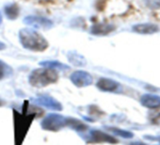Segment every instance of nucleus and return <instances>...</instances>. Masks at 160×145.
<instances>
[{
	"label": "nucleus",
	"instance_id": "nucleus-1",
	"mask_svg": "<svg viewBox=\"0 0 160 145\" xmlns=\"http://www.w3.org/2000/svg\"><path fill=\"white\" fill-rule=\"evenodd\" d=\"M19 111L15 108L12 109L13 119V132H14V145H22L28 132L36 118L43 115L44 111L34 104L25 101Z\"/></svg>",
	"mask_w": 160,
	"mask_h": 145
},
{
	"label": "nucleus",
	"instance_id": "nucleus-2",
	"mask_svg": "<svg viewBox=\"0 0 160 145\" xmlns=\"http://www.w3.org/2000/svg\"><path fill=\"white\" fill-rule=\"evenodd\" d=\"M19 39L23 47L30 51L42 52L48 47L47 40L31 28L21 29L19 32Z\"/></svg>",
	"mask_w": 160,
	"mask_h": 145
},
{
	"label": "nucleus",
	"instance_id": "nucleus-3",
	"mask_svg": "<svg viewBox=\"0 0 160 145\" xmlns=\"http://www.w3.org/2000/svg\"><path fill=\"white\" fill-rule=\"evenodd\" d=\"M58 80V74L56 70L42 67L33 70L28 77V82L32 87L44 88Z\"/></svg>",
	"mask_w": 160,
	"mask_h": 145
},
{
	"label": "nucleus",
	"instance_id": "nucleus-4",
	"mask_svg": "<svg viewBox=\"0 0 160 145\" xmlns=\"http://www.w3.org/2000/svg\"><path fill=\"white\" fill-rule=\"evenodd\" d=\"M67 124L68 117L57 113H50L46 115L41 122L42 128L50 132H58L64 127H67Z\"/></svg>",
	"mask_w": 160,
	"mask_h": 145
},
{
	"label": "nucleus",
	"instance_id": "nucleus-5",
	"mask_svg": "<svg viewBox=\"0 0 160 145\" xmlns=\"http://www.w3.org/2000/svg\"><path fill=\"white\" fill-rule=\"evenodd\" d=\"M79 136L87 143H118V140L114 137L97 129H92L89 133H87V131L84 133H80Z\"/></svg>",
	"mask_w": 160,
	"mask_h": 145
},
{
	"label": "nucleus",
	"instance_id": "nucleus-6",
	"mask_svg": "<svg viewBox=\"0 0 160 145\" xmlns=\"http://www.w3.org/2000/svg\"><path fill=\"white\" fill-rule=\"evenodd\" d=\"M31 102L32 104L36 106H41V107H43L45 108H48L54 111H60L63 108L62 105L57 99L47 94L38 95L37 97L32 98Z\"/></svg>",
	"mask_w": 160,
	"mask_h": 145
},
{
	"label": "nucleus",
	"instance_id": "nucleus-7",
	"mask_svg": "<svg viewBox=\"0 0 160 145\" xmlns=\"http://www.w3.org/2000/svg\"><path fill=\"white\" fill-rule=\"evenodd\" d=\"M72 83L77 88H85L92 84V77L85 71H75L70 77Z\"/></svg>",
	"mask_w": 160,
	"mask_h": 145
},
{
	"label": "nucleus",
	"instance_id": "nucleus-8",
	"mask_svg": "<svg viewBox=\"0 0 160 145\" xmlns=\"http://www.w3.org/2000/svg\"><path fill=\"white\" fill-rule=\"evenodd\" d=\"M24 23L34 28H42V29H49L54 25L50 19H47L42 16H36V15L27 16L24 19Z\"/></svg>",
	"mask_w": 160,
	"mask_h": 145
},
{
	"label": "nucleus",
	"instance_id": "nucleus-9",
	"mask_svg": "<svg viewBox=\"0 0 160 145\" xmlns=\"http://www.w3.org/2000/svg\"><path fill=\"white\" fill-rule=\"evenodd\" d=\"M115 29L114 26L110 24H106V23H100L96 24L92 27L91 28V33L95 35V36H105L109 34Z\"/></svg>",
	"mask_w": 160,
	"mask_h": 145
},
{
	"label": "nucleus",
	"instance_id": "nucleus-10",
	"mask_svg": "<svg viewBox=\"0 0 160 145\" xmlns=\"http://www.w3.org/2000/svg\"><path fill=\"white\" fill-rule=\"evenodd\" d=\"M96 87L103 92H115L119 88V84L112 79L103 78L97 81Z\"/></svg>",
	"mask_w": 160,
	"mask_h": 145
},
{
	"label": "nucleus",
	"instance_id": "nucleus-11",
	"mask_svg": "<svg viewBox=\"0 0 160 145\" xmlns=\"http://www.w3.org/2000/svg\"><path fill=\"white\" fill-rule=\"evenodd\" d=\"M67 127H70L71 129L78 132V134L80 133H84L88 130L89 126L87 123L83 122L82 121H80L78 119L72 118V117H68V124Z\"/></svg>",
	"mask_w": 160,
	"mask_h": 145
},
{
	"label": "nucleus",
	"instance_id": "nucleus-12",
	"mask_svg": "<svg viewBox=\"0 0 160 145\" xmlns=\"http://www.w3.org/2000/svg\"><path fill=\"white\" fill-rule=\"evenodd\" d=\"M133 30L140 34H152L158 31V28L152 24H138L133 27Z\"/></svg>",
	"mask_w": 160,
	"mask_h": 145
},
{
	"label": "nucleus",
	"instance_id": "nucleus-13",
	"mask_svg": "<svg viewBox=\"0 0 160 145\" xmlns=\"http://www.w3.org/2000/svg\"><path fill=\"white\" fill-rule=\"evenodd\" d=\"M40 65L56 70V71H61V72L70 70V67L68 65H65L64 63H61L57 60H44V61L40 62Z\"/></svg>",
	"mask_w": 160,
	"mask_h": 145
},
{
	"label": "nucleus",
	"instance_id": "nucleus-14",
	"mask_svg": "<svg viewBox=\"0 0 160 145\" xmlns=\"http://www.w3.org/2000/svg\"><path fill=\"white\" fill-rule=\"evenodd\" d=\"M5 11V14L6 16L11 19V20H14L18 17L19 15V7L16 4H10L7 5L4 9Z\"/></svg>",
	"mask_w": 160,
	"mask_h": 145
},
{
	"label": "nucleus",
	"instance_id": "nucleus-15",
	"mask_svg": "<svg viewBox=\"0 0 160 145\" xmlns=\"http://www.w3.org/2000/svg\"><path fill=\"white\" fill-rule=\"evenodd\" d=\"M68 57H69L70 62L74 64L75 66H85V64H86L85 58L82 56H80L77 53H75V52H71L68 55Z\"/></svg>",
	"mask_w": 160,
	"mask_h": 145
},
{
	"label": "nucleus",
	"instance_id": "nucleus-16",
	"mask_svg": "<svg viewBox=\"0 0 160 145\" xmlns=\"http://www.w3.org/2000/svg\"><path fill=\"white\" fill-rule=\"evenodd\" d=\"M12 74V69L4 61L0 60V80H2Z\"/></svg>",
	"mask_w": 160,
	"mask_h": 145
},
{
	"label": "nucleus",
	"instance_id": "nucleus-17",
	"mask_svg": "<svg viewBox=\"0 0 160 145\" xmlns=\"http://www.w3.org/2000/svg\"><path fill=\"white\" fill-rule=\"evenodd\" d=\"M142 102H143V104H146L149 107H157L160 105V98H158L156 96L147 95L142 98Z\"/></svg>",
	"mask_w": 160,
	"mask_h": 145
},
{
	"label": "nucleus",
	"instance_id": "nucleus-18",
	"mask_svg": "<svg viewBox=\"0 0 160 145\" xmlns=\"http://www.w3.org/2000/svg\"><path fill=\"white\" fill-rule=\"evenodd\" d=\"M146 6L152 10L160 9V0H144Z\"/></svg>",
	"mask_w": 160,
	"mask_h": 145
},
{
	"label": "nucleus",
	"instance_id": "nucleus-19",
	"mask_svg": "<svg viewBox=\"0 0 160 145\" xmlns=\"http://www.w3.org/2000/svg\"><path fill=\"white\" fill-rule=\"evenodd\" d=\"M106 128L108 130H109V131H111V132L119 135V136L123 137V138H129V137H131V134H129L128 132H125L123 130H121V129H118V128H114V127H106Z\"/></svg>",
	"mask_w": 160,
	"mask_h": 145
},
{
	"label": "nucleus",
	"instance_id": "nucleus-20",
	"mask_svg": "<svg viewBox=\"0 0 160 145\" xmlns=\"http://www.w3.org/2000/svg\"><path fill=\"white\" fill-rule=\"evenodd\" d=\"M6 48V44L2 42H0V50H4Z\"/></svg>",
	"mask_w": 160,
	"mask_h": 145
},
{
	"label": "nucleus",
	"instance_id": "nucleus-21",
	"mask_svg": "<svg viewBox=\"0 0 160 145\" xmlns=\"http://www.w3.org/2000/svg\"><path fill=\"white\" fill-rule=\"evenodd\" d=\"M4 105H5V102H4L3 100L0 99V107H3Z\"/></svg>",
	"mask_w": 160,
	"mask_h": 145
},
{
	"label": "nucleus",
	"instance_id": "nucleus-22",
	"mask_svg": "<svg viewBox=\"0 0 160 145\" xmlns=\"http://www.w3.org/2000/svg\"><path fill=\"white\" fill-rule=\"evenodd\" d=\"M2 23V15H1V13H0V24Z\"/></svg>",
	"mask_w": 160,
	"mask_h": 145
}]
</instances>
